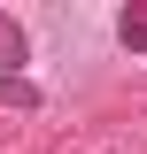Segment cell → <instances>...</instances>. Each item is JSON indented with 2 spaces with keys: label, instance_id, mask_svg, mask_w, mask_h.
I'll use <instances>...</instances> for the list:
<instances>
[{
  "label": "cell",
  "instance_id": "7a4b0ae2",
  "mask_svg": "<svg viewBox=\"0 0 147 154\" xmlns=\"http://www.w3.org/2000/svg\"><path fill=\"white\" fill-rule=\"evenodd\" d=\"M116 38H124L132 54H147V0H132V8H124V23H116Z\"/></svg>",
  "mask_w": 147,
  "mask_h": 154
},
{
  "label": "cell",
  "instance_id": "6da1fadb",
  "mask_svg": "<svg viewBox=\"0 0 147 154\" xmlns=\"http://www.w3.org/2000/svg\"><path fill=\"white\" fill-rule=\"evenodd\" d=\"M23 62H31V38H23V23H16V16H0V77H16Z\"/></svg>",
  "mask_w": 147,
  "mask_h": 154
}]
</instances>
